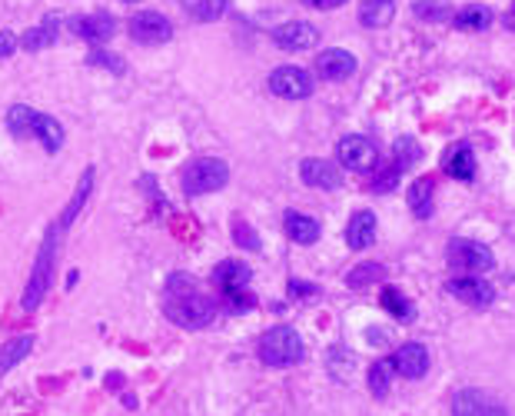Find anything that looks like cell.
<instances>
[{
  "mask_svg": "<svg viewBox=\"0 0 515 416\" xmlns=\"http://www.w3.org/2000/svg\"><path fill=\"white\" fill-rule=\"evenodd\" d=\"M166 317L183 327V330H207L216 320V303L207 293H199L190 276H173L170 280V297L164 303Z\"/></svg>",
  "mask_w": 515,
  "mask_h": 416,
  "instance_id": "obj_1",
  "label": "cell"
},
{
  "mask_svg": "<svg viewBox=\"0 0 515 416\" xmlns=\"http://www.w3.org/2000/svg\"><path fill=\"white\" fill-rule=\"evenodd\" d=\"M60 233H63V230H60L57 224H50V230L44 233V240H40V253H37V263H34V270H30V280H27L24 300H21L27 313L40 307V300L47 297L50 280H54V267H57Z\"/></svg>",
  "mask_w": 515,
  "mask_h": 416,
  "instance_id": "obj_2",
  "label": "cell"
},
{
  "mask_svg": "<svg viewBox=\"0 0 515 416\" xmlns=\"http://www.w3.org/2000/svg\"><path fill=\"white\" fill-rule=\"evenodd\" d=\"M257 353L266 367H296L306 357V344L293 327H273L259 336Z\"/></svg>",
  "mask_w": 515,
  "mask_h": 416,
  "instance_id": "obj_3",
  "label": "cell"
},
{
  "mask_svg": "<svg viewBox=\"0 0 515 416\" xmlns=\"http://www.w3.org/2000/svg\"><path fill=\"white\" fill-rule=\"evenodd\" d=\"M226 180H230L226 160H220V157H199V160L187 164V170H183V191H187L190 197H197V193H216L226 187Z\"/></svg>",
  "mask_w": 515,
  "mask_h": 416,
  "instance_id": "obj_4",
  "label": "cell"
},
{
  "mask_svg": "<svg viewBox=\"0 0 515 416\" xmlns=\"http://www.w3.org/2000/svg\"><path fill=\"white\" fill-rule=\"evenodd\" d=\"M445 257L452 267L459 270H469V274H489L492 267H495V257H492V250L479 240H452L449 250H445Z\"/></svg>",
  "mask_w": 515,
  "mask_h": 416,
  "instance_id": "obj_5",
  "label": "cell"
},
{
  "mask_svg": "<svg viewBox=\"0 0 515 416\" xmlns=\"http://www.w3.org/2000/svg\"><path fill=\"white\" fill-rule=\"evenodd\" d=\"M127 34L137 40V44H147V47H156V44H166L173 37V24L166 21L164 13L156 11H137L127 21Z\"/></svg>",
  "mask_w": 515,
  "mask_h": 416,
  "instance_id": "obj_6",
  "label": "cell"
},
{
  "mask_svg": "<svg viewBox=\"0 0 515 416\" xmlns=\"http://www.w3.org/2000/svg\"><path fill=\"white\" fill-rule=\"evenodd\" d=\"M336 157H340V164L352 174H369L376 164H379V150H376V143L369 137H359V133H350V137H342L340 147H336Z\"/></svg>",
  "mask_w": 515,
  "mask_h": 416,
  "instance_id": "obj_7",
  "label": "cell"
},
{
  "mask_svg": "<svg viewBox=\"0 0 515 416\" xmlns=\"http://www.w3.org/2000/svg\"><path fill=\"white\" fill-rule=\"evenodd\" d=\"M270 90L283 100H306L313 94V77L303 67H276L270 73Z\"/></svg>",
  "mask_w": 515,
  "mask_h": 416,
  "instance_id": "obj_8",
  "label": "cell"
},
{
  "mask_svg": "<svg viewBox=\"0 0 515 416\" xmlns=\"http://www.w3.org/2000/svg\"><path fill=\"white\" fill-rule=\"evenodd\" d=\"M67 27H71L77 37L90 40L94 47H97V44H106L110 37L117 34V21H114L106 11H94V13H83V17H71V21H67Z\"/></svg>",
  "mask_w": 515,
  "mask_h": 416,
  "instance_id": "obj_9",
  "label": "cell"
},
{
  "mask_svg": "<svg viewBox=\"0 0 515 416\" xmlns=\"http://www.w3.org/2000/svg\"><path fill=\"white\" fill-rule=\"evenodd\" d=\"M452 416H509L499 400L482 390H459L452 400Z\"/></svg>",
  "mask_w": 515,
  "mask_h": 416,
  "instance_id": "obj_10",
  "label": "cell"
},
{
  "mask_svg": "<svg viewBox=\"0 0 515 416\" xmlns=\"http://www.w3.org/2000/svg\"><path fill=\"white\" fill-rule=\"evenodd\" d=\"M445 290H449L456 300H462V303H469V307H476V310H485L495 303V290H492L485 280H479V276H459V280H449Z\"/></svg>",
  "mask_w": 515,
  "mask_h": 416,
  "instance_id": "obj_11",
  "label": "cell"
},
{
  "mask_svg": "<svg viewBox=\"0 0 515 416\" xmlns=\"http://www.w3.org/2000/svg\"><path fill=\"white\" fill-rule=\"evenodd\" d=\"M300 177H303L306 187H317V191H340L342 187L340 166L319 160V157H309V160L300 164Z\"/></svg>",
  "mask_w": 515,
  "mask_h": 416,
  "instance_id": "obj_12",
  "label": "cell"
},
{
  "mask_svg": "<svg viewBox=\"0 0 515 416\" xmlns=\"http://www.w3.org/2000/svg\"><path fill=\"white\" fill-rule=\"evenodd\" d=\"M393 369L406 380H422L429 369V350L422 344H402L393 353Z\"/></svg>",
  "mask_w": 515,
  "mask_h": 416,
  "instance_id": "obj_13",
  "label": "cell"
},
{
  "mask_svg": "<svg viewBox=\"0 0 515 416\" xmlns=\"http://www.w3.org/2000/svg\"><path fill=\"white\" fill-rule=\"evenodd\" d=\"M273 40L280 44L283 50H309L319 44V30L306 21H290V24H280L273 30Z\"/></svg>",
  "mask_w": 515,
  "mask_h": 416,
  "instance_id": "obj_14",
  "label": "cell"
},
{
  "mask_svg": "<svg viewBox=\"0 0 515 416\" xmlns=\"http://www.w3.org/2000/svg\"><path fill=\"white\" fill-rule=\"evenodd\" d=\"M317 73L323 81H346V77L356 73V57H352L350 50L333 47L317 57Z\"/></svg>",
  "mask_w": 515,
  "mask_h": 416,
  "instance_id": "obj_15",
  "label": "cell"
},
{
  "mask_svg": "<svg viewBox=\"0 0 515 416\" xmlns=\"http://www.w3.org/2000/svg\"><path fill=\"white\" fill-rule=\"evenodd\" d=\"M249 267H246L243 260H223L220 267H216V274H213V280H216V286L223 290V297H230V293H243V290H249Z\"/></svg>",
  "mask_w": 515,
  "mask_h": 416,
  "instance_id": "obj_16",
  "label": "cell"
},
{
  "mask_svg": "<svg viewBox=\"0 0 515 416\" xmlns=\"http://www.w3.org/2000/svg\"><path fill=\"white\" fill-rule=\"evenodd\" d=\"M443 170L449 174L452 180H472L476 177V154L469 143H456L445 150V160H443Z\"/></svg>",
  "mask_w": 515,
  "mask_h": 416,
  "instance_id": "obj_17",
  "label": "cell"
},
{
  "mask_svg": "<svg viewBox=\"0 0 515 416\" xmlns=\"http://www.w3.org/2000/svg\"><path fill=\"white\" fill-rule=\"evenodd\" d=\"M373 240H376V214L373 210H356L350 226H346V243L352 250H366L373 247Z\"/></svg>",
  "mask_w": 515,
  "mask_h": 416,
  "instance_id": "obj_18",
  "label": "cell"
},
{
  "mask_svg": "<svg viewBox=\"0 0 515 416\" xmlns=\"http://www.w3.org/2000/svg\"><path fill=\"white\" fill-rule=\"evenodd\" d=\"M283 226H286V237L293 240V243L309 247V243H317L319 240V224L313 216L300 214V210H290V214L283 216Z\"/></svg>",
  "mask_w": 515,
  "mask_h": 416,
  "instance_id": "obj_19",
  "label": "cell"
},
{
  "mask_svg": "<svg viewBox=\"0 0 515 416\" xmlns=\"http://www.w3.org/2000/svg\"><path fill=\"white\" fill-rule=\"evenodd\" d=\"M396 17V0H363L359 4V24L363 27H389Z\"/></svg>",
  "mask_w": 515,
  "mask_h": 416,
  "instance_id": "obj_20",
  "label": "cell"
},
{
  "mask_svg": "<svg viewBox=\"0 0 515 416\" xmlns=\"http://www.w3.org/2000/svg\"><path fill=\"white\" fill-rule=\"evenodd\" d=\"M30 133H34L37 140L47 147L50 154H57L60 147H63V140H67L63 127H60V123L50 117V114H34V127H30Z\"/></svg>",
  "mask_w": 515,
  "mask_h": 416,
  "instance_id": "obj_21",
  "label": "cell"
},
{
  "mask_svg": "<svg viewBox=\"0 0 515 416\" xmlns=\"http://www.w3.org/2000/svg\"><path fill=\"white\" fill-rule=\"evenodd\" d=\"M433 197H435V180L419 177L409 187V210L419 216V220H429V216H433Z\"/></svg>",
  "mask_w": 515,
  "mask_h": 416,
  "instance_id": "obj_22",
  "label": "cell"
},
{
  "mask_svg": "<svg viewBox=\"0 0 515 416\" xmlns=\"http://www.w3.org/2000/svg\"><path fill=\"white\" fill-rule=\"evenodd\" d=\"M90 187H94V170H83V177H80V183H77V191H73V197H71V203L63 207V214H60V220H57V226L60 230H67V226L77 220V214H80L83 207H87V197H90Z\"/></svg>",
  "mask_w": 515,
  "mask_h": 416,
  "instance_id": "obj_23",
  "label": "cell"
},
{
  "mask_svg": "<svg viewBox=\"0 0 515 416\" xmlns=\"http://www.w3.org/2000/svg\"><path fill=\"white\" fill-rule=\"evenodd\" d=\"M379 303H383V310H386V313H393L399 323H412V320H416V307H412L409 300H406V293H399L396 286H383V293H379Z\"/></svg>",
  "mask_w": 515,
  "mask_h": 416,
  "instance_id": "obj_24",
  "label": "cell"
},
{
  "mask_svg": "<svg viewBox=\"0 0 515 416\" xmlns=\"http://www.w3.org/2000/svg\"><path fill=\"white\" fill-rule=\"evenodd\" d=\"M60 21L57 17H47V21H40V24L37 27H30V30H27L24 34V40H21V44H24L27 50H44V47H50V44H54V40H57V34H60Z\"/></svg>",
  "mask_w": 515,
  "mask_h": 416,
  "instance_id": "obj_25",
  "label": "cell"
},
{
  "mask_svg": "<svg viewBox=\"0 0 515 416\" xmlns=\"http://www.w3.org/2000/svg\"><path fill=\"white\" fill-rule=\"evenodd\" d=\"M180 4H183V11H187L193 21L210 24V21H220L223 13H226V4H230V0H180Z\"/></svg>",
  "mask_w": 515,
  "mask_h": 416,
  "instance_id": "obj_26",
  "label": "cell"
},
{
  "mask_svg": "<svg viewBox=\"0 0 515 416\" xmlns=\"http://www.w3.org/2000/svg\"><path fill=\"white\" fill-rule=\"evenodd\" d=\"M452 24L459 30H485L492 24V11L489 7H479V4H469L459 13H452Z\"/></svg>",
  "mask_w": 515,
  "mask_h": 416,
  "instance_id": "obj_27",
  "label": "cell"
},
{
  "mask_svg": "<svg viewBox=\"0 0 515 416\" xmlns=\"http://www.w3.org/2000/svg\"><path fill=\"white\" fill-rule=\"evenodd\" d=\"M30 346H34V336H30V333H27V336H17V340H11V344L0 346V377H4L11 367H17V363L30 353Z\"/></svg>",
  "mask_w": 515,
  "mask_h": 416,
  "instance_id": "obj_28",
  "label": "cell"
},
{
  "mask_svg": "<svg viewBox=\"0 0 515 416\" xmlns=\"http://www.w3.org/2000/svg\"><path fill=\"white\" fill-rule=\"evenodd\" d=\"M34 114H37V110H30L27 104H17V107L7 110V131H11V137H17V140L30 137V127H34Z\"/></svg>",
  "mask_w": 515,
  "mask_h": 416,
  "instance_id": "obj_29",
  "label": "cell"
},
{
  "mask_svg": "<svg viewBox=\"0 0 515 416\" xmlns=\"http://www.w3.org/2000/svg\"><path fill=\"white\" fill-rule=\"evenodd\" d=\"M389 386H393V360H376L369 367V390H373V396L383 400Z\"/></svg>",
  "mask_w": 515,
  "mask_h": 416,
  "instance_id": "obj_30",
  "label": "cell"
},
{
  "mask_svg": "<svg viewBox=\"0 0 515 416\" xmlns=\"http://www.w3.org/2000/svg\"><path fill=\"white\" fill-rule=\"evenodd\" d=\"M87 64L90 67H104V71H110V73H127V60L120 57V54H114V50H100V47H94L90 50V57H87Z\"/></svg>",
  "mask_w": 515,
  "mask_h": 416,
  "instance_id": "obj_31",
  "label": "cell"
},
{
  "mask_svg": "<svg viewBox=\"0 0 515 416\" xmlns=\"http://www.w3.org/2000/svg\"><path fill=\"white\" fill-rule=\"evenodd\" d=\"M393 157H396L399 170H406V166H412L422 157V147L412 140V137H399V140L393 143Z\"/></svg>",
  "mask_w": 515,
  "mask_h": 416,
  "instance_id": "obj_32",
  "label": "cell"
},
{
  "mask_svg": "<svg viewBox=\"0 0 515 416\" xmlns=\"http://www.w3.org/2000/svg\"><path fill=\"white\" fill-rule=\"evenodd\" d=\"M383 274H386V270H383L379 263H359V267L346 276V284H350L352 290H363V286L376 284V280H383Z\"/></svg>",
  "mask_w": 515,
  "mask_h": 416,
  "instance_id": "obj_33",
  "label": "cell"
},
{
  "mask_svg": "<svg viewBox=\"0 0 515 416\" xmlns=\"http://www.w3.org/2000/svg\"><path fill=\"white\" fill-rule=\"evenodd\" d=\"M326 363L340 380H350V373L356 369V357H352L350 350H342V346H333V350H329Z\"/></svg>",
  "mask_w": 515,
  "mask_h": 416,
  "instance_id": "obj_34",
  "label": "cell"
},
{
  "mask_svg": "<svg viewBox=\"0 0 515 416\" xmlns=\"http://www.w3.org/2000/svg\"><path fill=\"white\" fill-rule=\"evenodd\" d=\"M416 13L422 21H449L452 17L445 0H416Z\"/></svg>",
  "mask_w": 515,
  "mask_h": 416,
  "instance_id": "obj_35",
  "label": "cell"
},
{
  "mask_svg": "<svg viewBox=\"0 0 515 416\" xmlns=\"http://www.w3.org/2000/svg\"><path fill=\"white\" fill-rule=\"evenodd\" d=\"M399 174H402V170H399L396 164L389 166V170H383V174L373 180V193H389V191H393V187L399 183Z\"/></svg>",
  "mask_w": 515,
  "mask_h": 416,
  "instance_id": "obj_36",
  "label": "cell"
},
{
  "mask_svg": "<svg viewBox=\"0 0 515 416\" xmlns=\"http://www.w3.org/2000/svg\"><path fill=\"white\" fill-rule=\"evenodd\" d=\"M233 233H236V243L246 250H259V237H257V230H249V226L243 224V220H236L233 224Z\"/></svg>",
  "mask_w": 515,
  "mask_h": 416,
  "instance_id": "obj_37",
  "label": "cell"
},
{
  "mask_svg": "<svg viewBox=\"0 0 515 416\" xmlns=\"http://www.w3.org/2000/svg\"><path fill=\"white\" fill-rule=\"evenodd\" d=\"M21 47V40L13 37V30H0V60L13 57V50Z\"/></svg>",
  "mask_w": 515,
  "mask_h": 416,
  "instance_id": "obj_38",
  "label": "cell"
},
{
  "mask_svg": "<svg viewBox=\"0 0 515 416\" xmlns=\"http://www.w3.org/2000/svg\"><path fill=\"white\" fill-rule=\"evenodd\" d=\"M290 293H293V297H313V293H317V286H313V284H300V280H293V284H290Z\"/></svg>",
  "mask_w": 515,
  "mask_h": 416,
  "instance_id": "obj_39",
  "label": "cell"
},
{
  "mask_svg": "<svg viewBox=\"0 0 515 416\" xmlns=\"http://www.w3.org/2000/svg\"><path fill=\"white\" fill-rule=\"evenodd\" d=\"M313 7H319V11H329V7H340L342 0H309Z\"/></svg>",
  "mask_w": 515,
  "mask_h": 416,
  "instance_id": "obj_40",
  "label": "cell"
},
{
  "mask_svg": "<svg viewBox=\"0 0 515 416\" xmlns=\"http://www.w3.org/2000/svg\"><path fill=\"white\" fill-rule=\"evenodd\" d=\"M366 336H369L373 344H376V340H379V344H386V340H389V333H383V330H369Z\"/></svg>",
  "mask_w": 515,
  "mask_h": 416,
  "instance_id": "obj_41",
  "label": "cell"
},
{
  "mask_svg": "<svg viewBox=\"0 0 515 416\" xmlns=\"http://www.w3.org/2000/svg\"><path fill=\"white\" fill-rule=\"evenodd\" d=\"M505 24L515 30V0H512V7H509V13H505Z\"/></svg>",
  "mask_w": 515,
  "mask_h": 416,
  "instance_id": "obj_42",
  "label": "cell"
},
{
  "mask_svg": "<svg viewBox=\"0 0 515 416\" xmlns=\"http://www.w3.org/2000/svg\"><path fill=\"white\" fill-rule=\"evenodd\" d=\"M123 4H140V0H123Z\"/></svg>",
  "mask_w": 515,
  "mask_h": 416,
  "instance_id": "obj_43",
  "label": "cell"
}]
</instances>
